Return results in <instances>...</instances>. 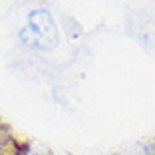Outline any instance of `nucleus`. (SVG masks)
<instances>
[{"label":"nucleus","instance_id":"nucleus-1","mask_svg":"<svg viewBox=\"0 0 155 155\" xmlns=\"http://www.w3.org/2000/svg\"><path fill=\"white\" fill-rule=\"evenodd\" d=\"M20 42L32 50H52L58 44V26L44 8L32 10L20 30Z\"/></svg>","mask_w":155,"mask_h":155}]
</instances>
